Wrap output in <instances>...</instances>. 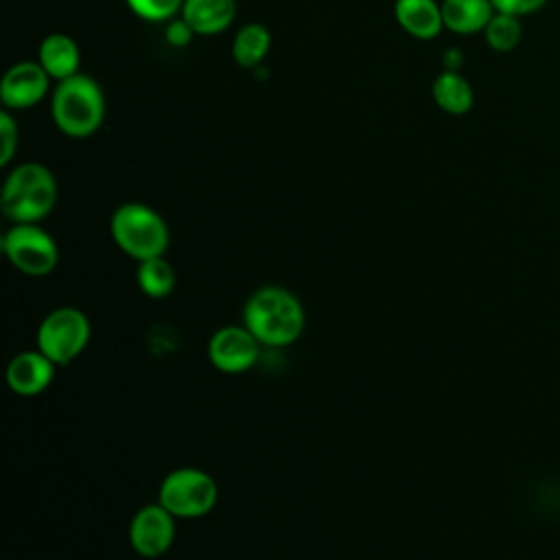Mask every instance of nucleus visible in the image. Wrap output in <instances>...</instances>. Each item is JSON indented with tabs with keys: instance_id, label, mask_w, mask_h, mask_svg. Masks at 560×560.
<instances>
[{
	"instance_id": "nucleus-1",
	"label": "nucleus",
	"mask_w": 560,
	"mask_h": 560,
	"mask_svg": "<svg viewBox=\"0 0 560 560\" xmlns=\"http://www.w3.org/2000/svg\"><path fill=\"white\" fill-rule=\"evenodd\" d=\"M306 324L300 298L278 284L256 289L243 304V326L267 348H287L295 343Z\"/></svg>"
},
{
	"instance_id": "nucleus-2",
	"label": "nucleus",
	"mask_w": 560,
	"mask_h": 560,
	"mask_svg": "<svg viewBox=\"0 0 560 560\" xmlns=\"http://www.w3.org/2000/svg\"><path fill=\"white\" fill-rule=\"evenodd\" d=\"M57 203L55 175L39 162L18 164L0 192L2 214L13 223H39Z\"/></svg>"
},
{
	"instance_id": "nucleus-3",
	"label": "nucleus",
	"mask_w": 560,
	"mask_h": 560,
	"mask_svg": "<svg viewBox=\"0 0 560 560\" xmlns=\"http://www.w3.org/2000/svg\"><path fill=\"white\" fill-rule=\"evenodd\" d=\"M50 114L66 136H92L105 116V98L98 83L81 72L59 81L52 92Z\"/></svg>"
},
{
	"instance_id": "nucleus-4",
	"label": "nucleus",
	"mask_w": 560,
	"mask_h": 560,
	"mask_svg": "<svg viewBox=\"0 0 560 560\" xmlns=\"http://www.w3.org/2000/svg\"><path fill=\"white\" fill-rule=\"evenodd\" d=\"M109 232L120 252L133 260L164 256L168 247V225L153 208L129 201L114 210Z\"/></svg>"
},
{
	"instance_id": "nucleus-5",
	"label": "nucleus",
	"mask_w": 560,
	"mask_h": 560,
	"mask_svg": "<svg viewBox=\"0 0 560 560\" xmlns=\"http://www.w3.org/2000/svg\"><path fill=\"white\" fill-rule=\"evenodd\" d=\"M219 499V488L212 475L201 468H175L171 470L158 490V503H162L175 518H199L212 512Z\"/></svg>"
},
{
	"instance_id": "nucleus-6",
	"label": "nucleus",
	"mask_w": 560,
	"mask_h": 560,
	"mask_svg": "<svg viewBox=\"0 0 560 560\" xmlns=\"http://www.w3.org/2000/svg\"><path fill=\"white\" fill-rule=\"evenodd\" d=\"M92 326L88 315L77 306H59L50 311L37 328V350L57 368L72 363L90 343Z\"/></svg>"
},
{
	"instance_id": "nucleus-7",
	"label": "nucleus",
	"mask_w": 560,
	"mask_h": 560,
	"mask_svg": "<svg viewBox=\"0 0 560 560\" xmlns=\"http://www.w3.org/2000/svg\"><path fill=\"white\" fill-rule=\"evenodd\" d=\"M2 252L20 273L31 278L52 273L59 262L55 238L37 223H13L2 236Z\"/></svg>"
},
{
	"instance_id": "nucleus-8",
	"label": "nucleus",
	"mask_w": 560,
	"mask_h": 560,
	"mask_svg": "<svg viewBox=\"0 0 560 560\" xmlns=\"http://www.w3.org/2000/svg\"><path fill=\"white\" fill-rule=\"evenodd\" d=\"M175 542V516L162 503L140 508L129 523V545L140 558H160Z\"/></svg>"
},
{
	"instance_id": "nucleus-9",
	"label": "nucleus",
	"mask_w": 560,
	"mask_h": 560,
	"mask_svg": "<svg viewBox=\"0 0 560 560\" xmlns=\"http://www.w3.org/2000/svg\"><path fill=\"white\" fill-rule=\"evenodd\" d=\"M260 341L241 324L223 326L208 341V361L225 374H241L256 365Z\"/></svg>"
},
{
	"instance_id": "nucleus-10",
	"label": "nucleus",
	"mask_w": 560,
	"mask_h": 560,
	"mask_svg": "<svg viewBox=\"0 0 560 560\" xmlns=\"http://www.w3.org/2000/svg\"><path fill=\"white\" fill-rule=\"evenodd\" d=\"M50 77L39 61H20L11 66L0 81V101L7 109H28L48 92Z\"/></svg>"
},
{
	"instance_id": "nucleus-11",
	"label": "nucleus",
	"mask_w": 560,
	"mask_h": 560,
	"mask_svg": "<svg viewBox=\"0 0 560 560\" xmlns=\"http://www.w3.org/2000/svg\"><path fill=\"white\" fill-rule=\"evenodd\" d=\"M55 368L57 365L39 350L18 352L7 365V385L18 396H39L50 387Z\"/></svg>"
},
{
	"instance_id": "nucleus-12",
	"label": "nucleus",
	"mask_w": 560,
	"mask_h": 560,
	"mask_svg": "<svg viewBox=\"0 0 560 560\" xmlns=\"http://www.w3.org/2000/svg\"><path fill=\"white\" fill-rule=\"evenodd\" d=\"M394 18L416 39H433L442 33V7L438 0H396Z\"/></svg>"
},
{
	"instance_id": "nucleus-13",
	"label": "nucleus",
	"mask_w": 560,
	"mask_h": 560,
	"mask_svg": "<svg viewBox=\"0 0 560 560\" xmlns=\"http://www.w3.org/2000/svg\"><path fill=\"white\" fill-rule=\"evenodd\" d=\"M179 15L192 26L195 35H217L225 31L234 15V0H184Z\"/></svg>"
},
{
	"instance_id": "nucleus-14",
	"label": "nucleus",
	"mask_w": 560,
	"mask_h": 560,
	"mask_svg": "<svg viewBox=\"0 0 560 560\" xmlns=\"http://www.w3.org/2000/svg\"><path fill=\"white\" fill-rule=\"evenodd\" d=\"M37 61L48 72L50 79L63 81L79 72V63H81L79 46L70 35L50 33L39 44Z\"/></svg>"
},
{
	"instance_id": "nucleus-15",
	"label": "nucleus",
	"mask_w": 560,
	"mask_h": 560,
	"mask_svg": "<svg viewBox=\"0 0 560 560\" xmlns=\"http://www.w3.org/2000/svg\"><path fill=\"white\" fill-rule=\"evenodd\" d=\"M440 7L444 28L459 35L483 33L486 24L494 15L492 0H440Z\"/></svg>"
},
{
	"instance_id": "nucleus-16",
	"label": "nucleus",
	"mask_w": 560,
	"mask_h": 560,
	"mask_svg": "<svg viewBox=\"0 0 560 560\" xmlns=\"http://www.w3.org/2000/svg\"><path fill=\"white\" fill-rule=\"evenodd\" d=\"M431 94H433L435 105L453 116H462V114L470 112L472 103H475L470 83L457 70L440 72L431 85Z\"/></svg>"
},
{
	"instance_id": "nucleus-17",
	"label": "nucleus",
	"mask_w": 560,
	"mask_h": 560,
	"mask_svg": "<svg viewBox=\"0 0 560 560\" xmlns=\"http://www.w3.org/2000/svg\"><path fill=\"white\" fill-rule=\"evenodd\" d=\"M136 282L138 289L147 295V298H166L173 293L175 284H177V276L173 265L164 258V256H155V258H147L138 262L136 269Z\"/></svg>"
},
{
	"instance_id": "nucleus-18",
	"label": "nucleus",
	"mask_w": 560,
	"mask_h": 560,
	"mask_svg": "<svg viewBox=\"0 0 560 560\" xmlns=\"http://www.w3.org/2000/svg\"><path fill=\"white\" fill-rule=\"evenodd\" d=\"M269 31L258 22H249L236 33L232 42V57L241 68H256L269 52Z\"/></svg>"
},
{
	"instance_id": "nucleus-19",
	"label": "nucleus",
	"mask_w": 560,
	"mask_h": 560,
	"mask_svg": "<svg viewBox=\"0 0 560 560\" xmlns=\"http://www.w3.org/2000/svg\"><path fill=\"white\" fill-rule=\"evenodd\" d=\"M521 35H523L521 20L516 15L501 13V11H494V15L490 18V22L483 28V37H486L488 46L497 52L514 50L521 42Z\"/></svg>"
},
{
	"instance_id": "nucleus-20",
	"label": "nucleus",
	"mask_w": 560,
	"mask_h": 560,
	"mask_svg": "<svg viewBox=\"0 0 560 560\" xmlns=\"http://www.w3.org/2000/svg\"><path fill=\"white\" fill-rule=\"evenodd\" d=\"M129 9L147 22H168L182 11L184 0H127Z\"/></svg>"
},
{
	"instance_id": "nucleus-21",
	"label": "nucleus",
	"mask_w": 560,
	"mask_h": 560,
	"mask_svg": "<svg viewBox=\"0 0 560 560\" xmlns=\"http://www.w3.org/2000/svg\"><path fill=\"white\" fill-rule=\"evenodd\" d=\"M18 151V125L9 109L0 112V166H7Z\"/></svg>"
},
{
	"instance_id": "nucleus-22",
	"label": "nucleus",
	"mask_w": 560,
	"mask_h": 560,
	"mask_svg": "<svg viewBox=\"0 0 560 560\" xmlns=\"http://www.w3.org/2000/svg\"><path fill=\"white\" fill-rule=\"evenodd\" d=\"M547 2L549 0H492V7H494V11L521 18V15L542 9Z\"/></svg>"
},
{
	"instance_id": "nucleus-23",
	"label": "nucleus",
	"mask_w": 560,
	"mask_h": 560,
	"mask_svg": "<svg viewBox=\"0 0 560 560\" xmlns=\"http://www.w3.org/2000/svg\"><path fill=\"white\" fill-rule=\"evenodd\" d=\"M192 35H195V31H192V26L179 15L177 20L173 18V20H168V24H166V42L171 44V46H186L190 39H192Z\"/></svg>"
}]
</instances>
